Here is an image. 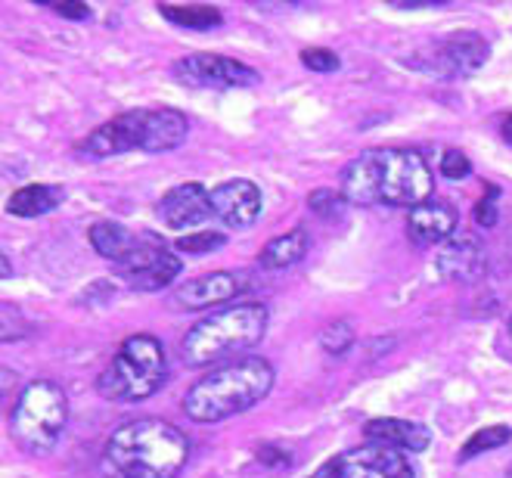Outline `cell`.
<instances>
[{
  "instance_id": "cell-1",
  "label": "cell",
  "mask_w": 512,
  "mask_h": 478,
  "mask_svg": "<svg viewBox=\"0 0 512 478\" xmlns=\"http://www.w3.org/2000/svg\"><path fill=\"white\" fill-rule=\"evenodd\" d=\"M190 460V438L168 420H134L118 426L103 447L106 478H174Z\"/></svg>"
},
{
  "instance_id": "cell-2",
  "label": "cell",
  "mask_w": 512,
  "mask_h": 478,
  "mask_svg": "<svg viewBox=\"0 0 512 478\" xmlns=\"http://www.w3.org/2000/svg\"><path fill=\"white\" fill-rule=\"evenodd\" d=\"M274 388V367L264 357L246 354L205 373L184 398V413L193 423H221L252 410Z\"/></svg>"
},
{
  "instance_id": "cell-3",
  "label": "cell",
  "mask_w": 512,
  "mask_h": 478,
  "mask_svg": "<svg viewBox=\"0 0 512 478\" xmlns=\"http://www.w3.org/2000/svg\"><path fill=\"white\" fill-rule=\"evenodd\" d=\"M267 333L264 305H227L202 317L180 342V354L190 367H212L258 345Z\"/></svg>"
},
{
  "instance_id": "cell-4",
  "label": "cell",
  "mask_w": 512,
  "mask_h": 478,
  "mask_svg": "<svg viewBox=\"0 0 512 478\" xmlns=\"http://www.w3.org/2000/svg\"><path fill=\"white\" fill-rule=\"evenodd\" d=\"M168 376L165 348L156 336L137 333L122 342L115 357L106 364V370L97 376V392L106 401L131 404L153 398Z\"/></svg>"
},
{
  "instance_id": "cell-5",
  "label": "cell",
  "mask_w": 512,
  "mask_h": 478,
  "mask_svg": "<svg viewBox=\"0 0 512 478\" xmlns=\"http://www.w3.org/2000/svg\"><path fill=\"white\" fill-rule=\"evenodd\" d=\"M69 423V398L50 379L28 382L13 407V438L28 454H50Z\"/></svg>"
},
{
  "instance_id": "cell-6",
  "label": "cell",
  "mask_w": 512,
  "mask_h": 478,
  "mask_svg": "<svg viewBox=\"0 0 512 478\" xmlns=\"http://www.w3.org/2000/svg\"><path fill=\"white\" fill-rule=\"evenodd\" d=\"M435 177L416 149H379V205L416 208L429 202Z\"/></svg>"
},
{
  "instance_id": "cell-7",
  "label": "cell",
  "mask_w": 512,
  "mask_h": 478,
  "mask_svg": "<svg viewBox=\"0 0 512 478\" xmlns=\"http://www.w3.org/2000/svg\"><path fill=\"white\" fill-rule=\"evenodd\" d=\"M311 478H416V469L395 447L367 441L329 457Z\"/></svg>"
},
{
  "instance_id": "cell-8",
  "label": "cell",
  "mask_w": 512,
  "mask_h": 478,
  "mask_svg": "<svg viewBox=\"0 0 512 478\" xmlns=\"http://www.w3.org/2000/svg\"><path fill=\"white\" fill-rule=\"evenodd\" d=\"M174 78L199 91H243V87L261 84V75L252 66L221 53H190L177 59Z\"/></svg>"
},
{
  "instance_id": "cell-9",
  "label": "cell",
  "mask_w": 512,
  "mask_h": 478,
  "mask_svg": "<svg viewBox=\"0 0 512 478\" xmlns=\"http://www.w3.org/2000/svg\"><path fill=\"white\" fill-rule=\"evenodd\" d=\"M112 267L131 289H140V292H156L162 286H171L180 277V271H184V264L177 261V255H171L159 239L149 233H140L137 246Z\"/></svg>"
},
{
  "instance_id": "cell-10",
  "label": "cell",
  "mask_w": 512,
  "mask_h": 478,
  "mask_svg": "<svg viewBox=\"0 0 512 478\" xmlns=\"http://www.w3.org/2000/svg\"><path fill=\"white\" fill-rule=\"evenodd\" d=\"M146 115L149 109H131L109 118L106 125L97 131H90L78 143V156L87 159H109V156H122V153H146Z\"/></svg>"
},
{
  "instance_id": "cell-11",
  "label": "cell",
  "mask_w": 512,
  "mask_h": 478,
  "mask_svg": "<svg viewBox=\"0 0 512 478\" xmlns=\"http://www.w3.org/2000/svg\"><path fill=\"white\" fill-rule=\"evenodd\" d=\"M156 215L168 230H190L205 224L208 218H215L212 212V193H208L202 184H180L171 187L159 205H156Z\"/></svg>"
},
{
  "instance_id": "cell-12",
  "label": "cell",
  "mask_w": 512,
  "mask_h": 478,
  "mask_svg": "<svg viewBox=\"0 0 512 478\" xmlns=\"http://www.w3.org/2000/svg\"><path fill=\"white\" fill-rule=\"evenodd\" d=\"M249 277L236 274V271H215V274H202L190 280L187 286H180L174 292V302L187 311H202V308H215L224 302H233L236 295L249 292Z\"/></svg>"
},
{
  "instance_id": "cell-13",
  "label": "cell",
  "mask_w": 512,
  "mask_h": 478,
  "mask_svg": "<svg viewBox=\"0 0 512 478\" xmlns=\"http://www.w3.org/2000/svg\"><path fill=\"white\" fill-rule=\"evenodd\" d=\"M438 274L450 283H478L488 271L485 246L469 233H454L438 249Z\"/></svg>"
},
{
  "instance_id": "cell-14",
  "label": "cell",
  "mask_w": 512,
  "mask_h": 478,
  "mask_svg": "<svg viewBox=\"0 0 512 478\" xmlns=\"http://www.w3.org/2000/svg\"><path fill=\"white\" fill-rule=\"evenodd\" d=\"M261 190L246 181V177H236V181H224L212 190V212L221 224L243 230L252 227L261 215Z\"/></svg>"
},
{
  "instance_id": "cell-15",
  "label": "cell",
  "mask_w": 512,
  "mask_h": 478,
  "mask_svg": "<svg viewBox=\"0 0 512 478\" xmlns=\"http://www.w3.org/2000/svg\"><path fill=\"white\" fill-rule=\"evenodd\" d=\"M488 56H491V47H488V41L481 38L478 32L450 35L432 53L435 72L450 75V78H457V75H475L481 66L488 63Z\"/></svg>"
},
{
  "instance_id": "cell-16",
  "label": "cell",
  "mask_w": 512,
  "mask_h": 478,
  "mask_svg": "<svg viewBox=\"0 0 512 478\" xmlns=\"http://www.w3.org/2000/svg\"><path fill=\"white\" fill-rule=\"evenodd\" d=\"M457 230V212L441 199H429L423 205L410 208L407 218V233L413 243L419 246H435V243H447Z\"/></svg>"
},
{
  "instance_id": "cell-17",
  "label": "cell",
  "mask_w": 512,
  "mask_h": 478,
  "mask_svg": "<svg viewBox=\"0 0 512 478\" xmlns=\"http://www.w3.org/2000/svg\"><path fill=\"white\" fill-rule=\"evenodd\" d=\"M339 193L345 196V202L360 208L379 205V149H367L354 162H348V168L342 171Z\"/></svg>"
},
{
  "instance_id": "cell-18",
  "label": "cell",
  "mask_w": 512,
  "mask_h": 478,
  "mask_svg": "<svg viewBox=\"0 0 512 478\" xmlns=\"http://www.w3.org/2000/svg\"><path fill=\"white\" fill-rule=\"evenodd\" d=\"M364 435L376 444L395 447L401 454H419L432 444V435L426 426L410 423V420H395V416H379L364 426Z\"/></svg>"
},
{
  "instance_id": "cell-19",
  "label": "cell",
  "mask_w": 512,
  "mask_h": 478,
  "mask_svg": "<svg viewBox=\"0 0 512 478\" xmlns=\"http://www.w3.org/2000/svg\"><path fill=\"white\" fill-rule=\"evenodd\" d=\"M63 199L66 190L59 184H28L10 196L7 208L16 218H38V215H50L56 205H63Z\"/></svg>"
},
{
  "instance_id": "cell-20",
  "label": "cell",
  "mask_w": 512,
  "mask_h": 478,
  "mask_svg": "<svg viewBox=\"0 0 512 478\" xmlns=\"http://www.w3.org/2000/svg\"><path fill=\"white\" fill-rule=\"evenodd\" d=\"M305 252H308V233L301 227H295L283 236L270 239L258 255V264L264 267V271H286V267H292L305 258Z\"/></svg>"
},
{
  "instance_id": "cell-21",
  "label": "cell",
  "mask_w": 512,
  "mask_h": 478,
  "mask_svg": "<svg viewBox=\"0 0 512 478\" xmlns=\"http://www.w3.org/2000/svg\"><path fill=\"white\" fill-rule=\"evenodd\" d=\"M140 233L128 230L125 224H115V221H97L90 227V246H94L103 258H109L112 264L122 261L134 246H137Z\"/></svg>"
},
{
  "instance_id": "cell-22",
  "label": "cell",
  "mask_w": 512,
  "mask_h": 478,
  "mask_svg": "<svg viewBox=\"0 0 512 478\" xmlns=\"http://www.w3.org/2000/svg\"><path fill=\"white\" fill-rule=\"evenodd\" d=\"M159 13L180 25V28H196V32H208V28H218L224 22L218 7H205V4H159Z\"/></svg>"
},
{
  "instance_id": "cell-23",
  "label": "cell",
  "mask_w": 512,
  "mask_h": 478,
  "mask_svg": "<svg viewBox=\"0 0 512 478\" xmlns=\"http://www.w3.org/2000/svg\"><path fill=\"white\" fill-rule=\"evenodd\" d=\"M509 441H512V429H509V426H488V429H478V432L466 441L463 451H460V460H472V457L485 454V451H494V447H503V444H509Z\"/></svg>"
},
{
  "instance_id": "cell-24",
  "label": "cell",
  "mask_w": 512,
  "mask_h": 478,
  "mask_svg": "<svg viewBox=\"0 0 512 478\" xmlns=\"http://www.w3.org/2000/svg\"><path fill=\"white\" fill-rule=\"evenodd\" d=\"M320 345L326 354H333V357H342L351 345H354V330L345 323V320H333V323H326L323 330H320Z\"/></svg>"
},
{
  "instance_id": "cell-25",
  "label": "cell",
  "mask_w": 512,
  "mask_h": 478,
  "mask_svg": "<svg viewBox=\"0 0 512 478\" xmlns=\"http://www.w3.org/2000/svg\"><path fill=\"white\" fill-rule=\"evenodd\" d=\"M308 205H311V212L323 221H336L342 218L345 212V196L336 193V190H329V187H320L308 196Z\"/></svg>"
},
{
  "instance_id": "cell-26",
  "label": "cell",
  "mask_w": 512,
  "mask_h": 478,
  "mask_svg": "<svg viewBox=\"0 0 512 478\" xmlns=\"http://www.w3.org/2000/svg\"><path fill=\"white\" fill-rule=\"evenodd\" d=\"M227 243V236L221 233H187L177 239V249L180 252H215Z\"/></svg>"
},
{
  "instance_id": "cell-27",
  "label": "cell",
  "mask_w": 512,
  "mask_h": 478,
  "mask_svg": "<svg viewBox=\"0 0 512 478\" xmlns=\"http://www.w3.org/2000/svg\"><path fill=\"white\" fill-rule=\"evenodd\" d=\"M301 63H305L311 72H336L342 63H339V56L333 50H323V47H308V50H301Z\"/></svg>"
},
{
  "instance_id": "cell-28",
  "label": "cell",
  "mask_w": 512,
  "mask_h": 478,
  "mask_svg": "<svg viewBox=\"0 0 512 478\" xmlns=\"http://www.w3.org/2000/svg\"><path fill=\"white\" fill-rule=\"evenodd\" d=\"M497 199H500V187L488 184L485 196H481L478 205H475V224L478 227H494L497 224Z\"/></svg>"
},
{
  "instance_id": "cell-29",
  "label": "cell",
  "mask_w": 512,
  "mask_h": 478,
  "mask_svg": "<svg viewBox=\"0 0 512 478\" xmlns=\"http://www.w3.org/2000/svg\"><path fill=\"white\" fill-rule=\"evenodd\" d=\"M469 171H472V162L466 159V153H460V149H447L441 156V174L447 181H463V177H469Z\"/></svg>"
},
{
  "instance_id": "cell-30",
  "label": "cell",
  "mask_w": 512,
  "mask_h": 478,
  "mask_svg": "<svg viewBox=\"0 0 512 478\" xmlns=\"http://www.w3.org/2000/svg\"><path fill=\"white\" fill-rule=\"evenodd\" d=\"M41 7L66 16V19H90V7L87 4H69V0H41Z\"/></svg>"
},
{
  "instance_id": "cell-31",
  "label": "cell",
  "mask_w": 512,
  "mask_h": 478,
  "mask_svg": "<svg viewBox=\"0 0 512 478\" xmlns=\"http://www.w3.org/2000/svg\"><path fill=\"white\" fill-rule=\"evenodd\" d=\"M398 10H419V7H438L435 0H395Z\"/></svg>"
},
{
  "instance_id": "cell-32",
  "label": "cell",
  "mask_w": 512,
  "mask_h": 478,
  "mask_svg": "<svg viewBox=\"0 0 512 478\" xmlns=\"http://www.w3.org/2000/svg\"><path fill=\"white\" fill-rule=\"evenodd\" d=\"M503 140L512 146V115H506V118H503Z\"/></svg>"
},
{
  "instance_id": "cell-33",
  "label": "cell",
  "mask_w": 512,
  "mask_h": 478,
  "mask_svg": "<svg viewBox=\"0 0 512 478\" xmlns=\"http://www.w3.org/2000/svg\"><path fill=\"white\" fill-rule=\"evenodd\" d=\"M509 336H512V317H509Z\"/></svg>"
}]
</instances>
